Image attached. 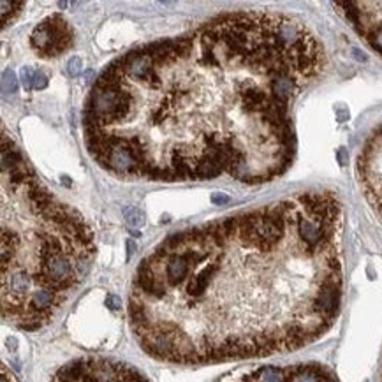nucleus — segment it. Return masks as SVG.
Here are the masks:
<instances>
[{
    "label": "nucleus",
    "mask_w": 382,
    "mask_h": 382,
    "mask_svg": "<svg viewBox=\"0 0 382 382\" xmlns=\"http://www.w3.org/2000/svg\"><path fill=\"white\" fill-rule=\"evenodd\" d=\"M326 63L299 18L220 14L109 63L85 102V145L125 180L271 181L296 153L294 101Z\"/></svg>",
    "instance_id": "f257e3e1"
},
{
    "label": "nucleus",
    "mask_w": 382,
    "mask_h": 382,
    "mask_svg": "<svg viewBox=\"0 0 382 382\" xmlns=\"http://www.w3.org/2000/svg\"><path fill=\"white\" fill-rule=\"evenodd\" d=\"M342 231L340 198L312 190L173 233L136 269L130 329L175 365L298 351L340 312Z\"/></svg>",
    "instance_id": "f03ea898"
},
{
    "label": "nucleus",
    "mask_w": 382,
    "mask_h": 382,
    "mask_svg": "<svg viewBox=\"0 0 382 382\" xmlns=\"http://www.w3.org/2000/svg\"><path fill=\"white\" fill-rule=\"evenodd\" d=\"M93 233L41 183L2 134V317L18 329L46 326L85 280Z\"/></svg>",
    "instance_id": "7ed1b4c3"
},
{
    "label": "nucleus",
    "mask_w": 382,
    "mask_h": 382,
    "mask_svg": "<svg viewBox=\"0 0 382 382\" xmlns=\"http://www.w3.org/2000/svg\"><path fill=\"white\" fill-rule=\"evenodd\" d=\"M51 382H150L130 365L104 357L76 359L55 374Z\"/></svg>",
    "instance_id": "20e7f679"
},
{
    "label": "nucleus",
    "mask_w": 382,
    "mask_h": 382,
    "mask_svg": "<svg viewBox=\"0 0 382 382\" xmlns=\"http://www.w3.org/2000/svg\"><path fill=\"white\" fill-rule=\"evenodd\" d=\"M218 382H336V379L319 363H298L254 366L227 375Z\"/></svg>",
    "instance_id": "39448f33"
},
{
    "label": "nucleus",
    "mask_w": 382,
    "mask_h": 382,
    "mask_svg": "<svg viewBox=\"0 0 382 382\" xmlns=\"http://www.w3.org/2000/svg\"><path fill=\"white\" fill-rule=\"evenodd\" d=\"M356 171L366 201L382 220V123L366 138L357 155Z\"/></svg>",
    "instance_id": "423d86ee"
},
{
    "label": "nucleus",
    "mask_w": 382,
    "mask_h": 382,
    "mask_svg": "<svg viewBox=\"0 0 382 382\" xmlns=\"http://www.w3.org/2000/svg\"><path fill=\"white\" fill-rule=\"evenodd\" d=\"M363 41L382 57V2H336Z\"/></svg>",
    "instance_id": "0eeeda50"
},
{
    "label": "nucleus",
    "mask_w": 382,
    "mask_h": 382,
    "mask_svg": "<svg viewBox=\"0 0 382 382\" xmlns=\"http://www.w3.org/2000/svg\"><path fill=\"white\" fill-rule=\"evenodd\" d=\"M74 44V32L67 20L60 14L42 20L30 34V46L39 57H59Z\"/></svg>",
    "instance_id": "6e6552de"
},
{
    "label": "nucleus",
    "mask_w": 382,
    "mask_h": 382,
    "mask_svg": "<svg viewBox=\"0 0 382 382\" xmlns=\"http://www.w3.org/2000/svg\"><path fill=\"white\" fill-rule=\"evenodd\" d=\"M125 215L127 222L132 224V226H143L145 224V215L138 210V208H130V210H125L123 211Z\"/></svg>",
    "instance_id": "1a4fd4ad"
},
{
    "label": "nucleus",
    "mask_w": 382,
    "mask_h": 382,
    "mask_svg": "<svg viewBox=\"0 0 382 382\" xmlns=\"http://www.w3.org/2000/svg\"><path fill=\"white\" fill-rule=\"evenodd\" d=\"M4 92L5 93H14L16 92V80H14V74L13 71H5L4 72Z\"/></svg>",
    "instance_id": "9d476101"
},
{
    "label": "nucleus",
    "mask_w": 382,
    "mask_h": 382,
    "mask_svg": "<svg viewBox=\"0 0 382 382\" xmlns=\"http://www.w3.org/2000/svg\"><path fill=\"white\" fill-rule=\"evenodd\" d=\"M46 85H48V81H46V76H44V74H42V72H34V74H32V87H34V88H44V87H46Z\"/></svg>",
    "instance_id": "9b49d317"
},
{
    "label": "nucleus",
    "mask_w": 382,
    "mask_h": 382,
    "mask_svg": "<svg viewBox=\"0 0 382 382\" xmlns=\"http://www.w3.org/2000/svg\"><path fill=\"white\" fill-rule=\"evenodd\" d=\"M67 71L71 72V74H78V72L81 71V60L80 59H71V60H69Z\"/></svg>",
    "instance_id": "f8f14e48"
},
{
    "label": "nucleus",
    "mask_w": 382,
    "mask_h": 382,
    "mask_svg": "<svg viewBox=\"0 0 382 382\" xmlns=\"http://www.w3.org/2000/svg\"><path fill=\"white\" fill-rule=\"evenodd\" d=\"M2 382H14V379L11 377V374L7 375V370L4 368V375H2Z\"/></svg>",
    "instance_id": "ddd939ff"
}]
</instances>
